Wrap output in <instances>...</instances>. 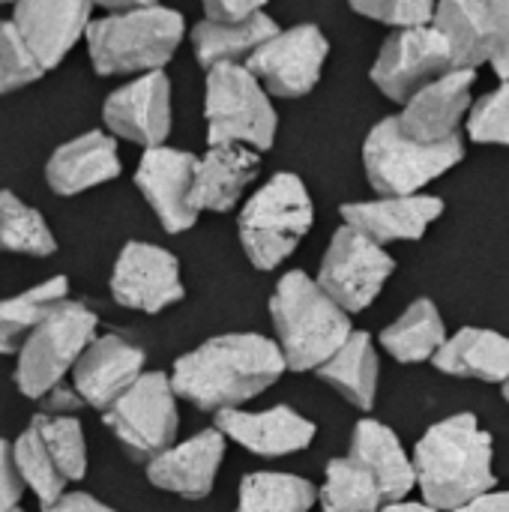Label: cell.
<instances>
[{"mask_svg":"<svg viewBox=\"0 0 509 512\" xmlns=\"http://www.w3.org/2000/svg\"><path fill=\"white\" fill-rule=\"evenodd\" d=\"M285 357L276 342L261 333H225L207 339L195 351L177 357L171 387L177 399L198 411H237L243 402L261 396L285 372Z\"/></svg>","mask_w":509,"mask_h":512,"instance_id":"cell-1","label":"cell"},{"mask_svg":"<svg viewBox=\"0 0 509 512\" xmlns=\"http://www.w3.org/2000/svg\"><path fill=\"white\" fill-rule=\"evenodd\" d=\"M504 399H507V402H509V381H507V384H504Z\"/></svg>","mask_w":509,"mask_h":512,"instance_id":"cell-45","label":"cell"},{"mask_svg":"<svg viewBox=\"0 0 509 512\" xmlns=\"http://www.w3.org/2000/svg\"><path fill=\"white\" fill-rule=\"evenodd\" d=\"M456 512H509V492H489Z\"/></svg>","mask_w":509,"mask_h":512,"instance_id":"cell-43","label":"cell"},{"mask_svg":"<svg viewBox=\"0 0 509 512\" xmlns=\"http://www.w3.org/2000/svg\"><path fill=\"white\" fill-rule=\"evenodd\" d=\"M441 372L456 378H477L492 384L509 381V339L498 330L465 327L447 339L432 360Z\"/></svg>","mask_w":509,"mask_h":512,"instance_id":"cell-25","label":"cell"},{"mask_svg":"<svg viewBox=\"0 0 509 512\" xmlns=\"http://www.w3.org/2000/svg\"><path fill=\"white\" fill-rule=\"evenodd\" d=\"M321 381L339 390L348 402L369 411L378 393V354L369 333H354L345 348L318 369Z\"/></svg>","mask_w":509,"mask_h":512,"instance_id":"cell-29","label":"cell"},{"mask_svg":"<svg viewBox=\"0 0 509 512\" xmlns=\"http://www.w3.org/2000/svg\"><path fill=\"white\" fill-rule=\"evenodd\" d=\"M0 252L30 258H48L57 252V240L45 216L9 189H0Z\"/></svg>","mask_w":509,"mask_h":512,"instance_id":"cell-32","label":"cell"},{"mask_svg":"<svg viewBox=\"0 0 509 512\" xmlns=\"http://www.w3.org/2000/svg\"><path fill=\"white\" fill-rule=\"evenodd\" d=\"M393 270L396 261L387 255L384 246L354 231L351 225H342L327 246L318 285L351 315L372 306Z\"/></svg>","mask_w":509,"mask_h":512,"instance_id":"cell-10","label":"cell"},{"mask_svg":"<svg viewBox=\"0 0 509 512\" xmlns=\"http://www.w3.org/2000/svg\"><path fill=\"white\" fill-rule=\"evenodd\" d=\"M270 312L291 372H318L354 336L348 312L303 270H291L279 279Z\"/></svg>","mask_w":509,"mask_h":512,"instance_id":"cell-4","label":"cell"},{"mask_svg":"<svg viewBox=\"0 0 509 512\" xmlns=\"http://www.w3.org/2000/svg\"><path fill=\"white\" fill-rule=\"evenodd\" d=\"M102 9L84 36L96 75H150L171 63L186 33L177 9L159 3H102Z\"/></svg>","mask_w":509,"mask_h":512,"instance_id":"cell-3","label":"cell"},{"mask_svg":"<svg viewBox=\"0 0 509 512\" xmlns=\"http://www.w3.org/2000/svg\"><path fill=\"white\" fill-rule=\"evenodd\" d=\"M474 81V69H453L417 90L399 114V126L405 129V135L423 144H444L459 138V123L471 108Z\"/></svg>","mask_w":509,"mask_h":512,"instance_id":"cell-18","label":"cell"},{"mask_svg":"<svg viewBox=\"0 0 509 512\" xmlns=\"http://www.w3.org/2000/svg\"><path fill=\"white\" fill-rule=\"evenodd\" d=\"M321 512H381L384 495L372 474L351 456L327 462L324 486L318 492Z\"/></svg>","mask_w":509,"mask_h":512,"instance_id":"cell-33","label":"cell"},{"mask_svg":"<svg viewBox=\"0 0 509 512\" xmlns=\"http://www.w3.org/2000/svg\"><path fill=\"white\" fill-rule=\"evenodd\" d=\"M123 162L117 153V138L93 129L63 141L45 162V183L60 198H75L114 177H120Z\"/></svg>","mask_w":509,"mask_h":512,"instance_id":"cell-19","label":"cell"},{"mask_svg":"<svg viewBox=\"0 0 509 512\" xmlns=\"http://www.w3.org/2000/svg\"><path fill=\"white\" fill-rule=\"evenodd\" d=\"M465 159L462 138L444 144H423L405 135L399 117H384L372 126L363 144V165L366 177L375 192L384 198H405L432 183L435 177L447 174Z\"/></svg>","mask_w":509,"mask_h":512,"instance_id":"cell-8","label":"cell"},{"mask_svg":"<svg viewBox=\"0 0 509 512\" xmlns=\"http://www.w3.org/2000/svg\"><path fill=\"white\" fill-rule=\"evenodd\" d=\"M12 512H24V510H21V507H18V510H12Z\"/></svg>","mask_w":509,"mask_h":512,"instance_id":"cell-46","label":"cell"},{"mask_svg":"<svg viewBox=\"0 0 509 512\" xmlns=\"http://www.w3.org/2000/svg\"><path fill=\"white\" fill-rule=\"evenodd\" d=\"M102 123L108 135L141 144L144 150L165 147L171 135V81L165 72L138 75L108 93L102 102Z\"/></svg>","mask_w":509,"mask_h":512,"instance_id":"cell-14","label":"cell"},{"mask_svg":"<svg viewBox=\"0 0 509 512\" xmlns=\"http://www.w3.org/2000/svg\"><path fill=\"white\" fill-rule=\"evenodd\" d=\"M261 171V156L249 147L240 144H222L210 147L195 168V183H192V204L198 213H228L243 189L258 177Z\"/></svg>","mask_w":509,"mask_h":512,"instance_id":"cell-23","label":"cell"},{"mask_svg":"<svg viewBox=\"0 0 509 512\" xmlns=\"http://www.w3.org/2000/svg\"><path fill=\"white\" fill-rule=\"evenodd\" d=\"M414 474L426 507L462 510L489 495L498 483L492 471V435L474 414H456L420 438L414 450Z\"/></svg>","mask_w":509,"mask_h":512,"instance_id":"cell-2","label":"cell"},{"mask_svg":"<svg viewBox=\"0 0 509 512\" xmlns=\"http://www.w3.org/2000/svg\"><path fill=\"white\" fill-rule=\"evenodd\" d=\"M468 135L477 144H504L509 147V81L486 93L468 117Z\"/></svg>","mask_w":509,"mask_h":512,"instance_id":"cell-37","label":"cell"},{"mask_svg":"<svg viewBox=\"0 0 509 512\" xmlns=\"http://www.w3.org/2000/svg\"><path fill=\"white\" fill-rule=\"evenodd\" d=\"M222 456H225V435L219 429H207L156 456L147 465V480L162 492L201 501L213 492L216 474L222 468Z\"/></svg>","mask_w":509,"mask_h":512,"instance_id":"cell-21","label":"cell"},{"mask_svg":"<svg viewBox=\"0 0 509 512\" xmlns=\"http://www.w3.org/2000/svg\"><path fill=\"white\" fill-rule=\"evenodd\" d=\"M12 24L45 72L57 69L87 36L93 3L87 0H21L12 6Z\"/></svg>","mask_w":509,"mask_h":512,"instance_id":"cell-16","label":"cell"},{"mask_svg":"<svg viewBox=\"0 0 509 512\" xmlns=\"http://www.w3.org/2000/svg\"><path fill=\"white\" fill-rule=\"evenodd\" d=\"M279 33V24L267 9L252 15L249 21L240 24H216V21H201L192 30V48L201 66L213 69L219 63H237L240 57H252L264 42H270Z\"/></svg>","mask_w":509,"mask_h":512,"instance_id":"cell-26","label":"cell"},{"mask_svg":"<svg viewBox=\"0 0 509 512\" xmlns=\"http://www.w3.org/2000/svg\"><path fill=\"white\" fill-rule=\"evenodd\" d=\"M102 423L138 462H153L174 447L180 414L171 375L144 372L129 393H123L105 414Z\"/></svg>","mask_w":509,"mask_h":512,"instance_id":"cell-9","label":"cell"},{"mask_svg":"<svg viewBox=\"0 0 509 512\" xmlns=\"http://www.w3.org/2000/svg\"><path fill=\"white\" fill-rule=\"evenodd\" d=\"M195 168L198 156L174 147H153L138 159L135 186L168 234H183L198 222V210L192 204Z\"/></svg>","mask_w":509,"mask_h":512,"instance_id":"cell-15","label":"cell"},{"mask_svg":"<svg viewBox=\"0 0 509 512\" xmlns=\"http://www.w3.org/2000/svg\"><path fill=\"white\" fill-rule=\"evenodd\" d=\"M381 512H438L432 510V507H426V504H390L387 510Z\"/></svg>","mask_w":509,"mask_h":512,"instance_id":"cell-44","label":"cell"},{"mask_svg":"<svg viewBox=\"0 0 509 512\" xmlns=\"http://www.w3.org/2000/svg\"><path fill=\"white\" fill-rule=\"evenodd\" d=\"M264 6L255 0H207L204 3V18L216 24H240L258 15Z\"/></svg>","mask_w":509,"mask_h":512,"instance_id":"cell-41","label":"cell"},{"mask_svg":"<svg viewBox=\"0 0 509 512\" xmlns=\"http://www.w3.org/2000/svg\"><path fill=\"white\" fill-rule=\"evenodd\" d=\"M216 429L234 444L246 447L261 459H282L306 450L315 441L318 426L297 414L288 405H276L270 411H219Z\"/></svg>","mask_w":509,"mask_h":512,"instance_id":"cell-20","label":"cell"},{"mask_svg":"<svg viewBox=\"0 0 509 512\" xmlns=\"http://www.w3.org/2000/svg\"><path fill=\"white\" fill-rule=\"evenodd\" d=\"M351 9L363 18L390 24L396 30H417L435 24L438 6L426 0H363V3H351Z\"/></svg>","mask_w":509,"mask_h":512,"instance_id":"cell-38","label":"cell"},{"mask_svg":"<svg viewBox=\"0 0 509 512\" xmlns=\"http://www.w3.org/2000/svg\"><path fill=\"white\" fill-rule=\"evenodd\" d=\"M318 501V492L309 480L297 474L258 471L243 477L237 512H309Z\"/></svg>","mask_w":509,"mask_h":512,"instance_id":"cell-31","label":"cell"},{"mask_svg":"<svg viewBox=\"0 0 509 512\" xmlns=\"http://www.w3.org/2000/svg\"><path fill=\"white\" fill-rule=\"evenodd\" d=\"M144 360L147 354L135 342L117 333L96 336L69 375L72 390L81 399V405L105 414L144 375Z\"/></svg>","mask_w":509,"mask_h":512,"instance_id":"cell-17","label":"cell"},{"mask_svg":"<svg viewBox=\"0 0 509 512\" xmlns=\"http://www.w3.org/2000/svg\"><path fill=\"white\" fill-rule=\"evenodd\" d=\"M108 288L114 303L144 315H159L186 297L177 255L141 240H129L120 249Z\"/></svg>","mask_w":509,"mask_h":512,"instance_id":"cell-12","label":"cell"},{"mask_svg":"<svg viewBox=\"0 0 509 512\" xmlns=\"http://www.w3.org/2000/svg\"><path fill=\"white\" fill-rule=\"evenodd\" d=\"M207 144H252L270 150L276 141L279 117L264 84L243 63H219L207 69L204 93Z\"/></svg>","mask_w":509,"mask_h":512,"instance_id":"cell-7","label":"cell"},{"mask_svg":"<svg viewBox=\"0 0 509 512\" xmlns=\"http://www.w3.org/2000/svg\"><path fill=\"white\" fill-rule=\"evenodd\" d=\"M42 75L45 69L33 57L27 42L21 39L12 18H0V96L24 90Z\"/></svg>","mask_w":509,"mask_h":512,"instance_id":"cell-36","label":"cell"},{"mask_svg":"<svg viewBox=\"0 0 509 512\" xmlns=\"http://www.w3.org/2000/svg\"><path fill=\"white\" fill-rule=\"evenodd\" d=\"M330 54V42L315 24H297L291 30H279L270 42H264L249 60V72L282 99L306 96L324 69Z\"/></svg>","mask_w":509,"mask_h":512,"instance_id":"cell-13","label":"cell"},{"mask_svg":"<svg viewBox=\"0 0 509 512\" xmlns=\"http://www.w3.org/2000/svg\"><path fill=\"white\" fill-rule=\"evenodd\" d=\"M444 213V201L432 195H405V198H378L345 204V225L366 234L378 246L420 240L426 228Z\"/></svg>","mask_w":509,"mask_h":512,"instance_id":"cell-22","label":"cell"},{"mask_svg":"<svg viewBox=\"0 0 509 512\" xmlns=\"http://www.w3.org/2000/svg\"><path fill=\"white\" fill-rule=\"evenodd\" d=\"M483 18L489 33V63L509 81V0H483Z\"/></svg>","mask_w":509,"mask_h":512,"instance_id":"cell-39","label":"cell"},{"mask_svg":"<svg viewBox=\"0 0 509 512\" xmlns=\"http://www.w3.org/2000/svg\"><path fill=\"white\" fill-rule=\"evenodd\" d=\"M315 222L306 183L297 174H276L261 186L237 219L240 243L258 270H273L300 246Z\"/></svg>","mask_w":509,"mask_h":512,"instance_id":"cell-6","label":"cell"},{"mask_svg":"<svg viewBox=\"0 0 509 512\" xmlns=\"http://www.w3.org/2000/svg\"><path fill=\"white\" fill-rule=\"evenodd\" d=\"M99 318L78 300H63L48 318L27 336L15 354L12 381L24 399L45 402L72 375L84 351L99 336Z\"/></svg>","mask_w":509,"mask_h":512,"instance_id":"cell-5","label":"cell"},{"mask_svg":"<svg viewBox=\"0 0 509 512\" xmlns=\"http://www.w3.org/2000/svg\"><path fill=\"white\" fill-rule=\"evenodd\" d=\"M30 429L42 438L54 465L60 468L66 483H78L87 474V441L84 426L72 414H45L39 411L30 420Z\"/></svg>","mask_w":509,"mask_h":512,"instance_id":"cell-34","label":"cell"},{"mask_svg":"<svg viewBox=\"0 0 509 512\" xmlns=\"http://www.w3.org/2000/svg\"><path fill=\"white\" fill-rule=\"evenodd\" d=\"M12 456H15V468H18L24 489H30L36 495L42 510L57 504L66 495V480H63L60 468L54 465L42 438L30 426L12 441Z\"/></svg>","mask_w":509,"mask_h":512,"instance_id":"cell-35","label":"cell"},{"mask_svg":"<svg viewBox=\"0 0 509 512\" xmlns=\"http://www.w3.org/2000/svg\"><path fill=\"white\" fill-rule=\"evenodd\" d=\"M435 27L450 45L453 69H477L489 63V33L483 0H447L435 9Z\"/></svg>","mask_w":509,"mask_h":512,"instance_id":"cell-30","label":"cell"},{"mask_svg":"<svg viewBox=\"0 0 509 512\" xmlns=\"http://www.w3.org/2000/svg\"><path fill=\"white\" fill-rule=\"evenodd\" d=\"M348 456L372 474L387 504H405V498L417 486L414 459H408L396 432L378 420H360L354 426Z\"/></svg>","mask_w":509,"mask_h":512,"instance_id":"cell-24","label":"cell"},{"mask_svg":"<svg viewBox=\"0 0 509 512\" xmlns=\"http://www.w3.org/2000/svg\"><path fill=\"white\" fill-rule=\"evenodd\" d=\"M21 498H24V483L15 468L12 441L0 438V512L18 510Z\"/></svg>","mask_w":509,"mask_h":512,"instance_id":"cell-40","label":"cell"},{"mask_svg":"<svg viewBox=\"0 0 509 512\" xmlns=\"http://www.w3.org/2000/svg\"><path fill=\"white\" fill-rule=\"evenodd\" d=\"M447 327L438 306L429 297L414 300L399 321L384 327L381 345L399 363H426L447 345Z\"/></svg>","mask_w":509,"mask_h":512,"instance_id":"cell-27","label":"cell"},{"mask_svg":"<svg viewBox=\"0 0 509 512\" xmlns=\"http://www.w3.org/2000/svg\"><path fill=\"white\" fill-rule=\"evenodd\" d=\"M69 300V279L51 276L15 297L0 300V357H15L27 336L48 318L54 306Z\"/></svg>","mask_w":509,"mask_h":512,"instance_id":"cell-28","label":"cell"},{"mask_svg":"<svg viewBox=\"0 0 509 512\" xmlns=\"http://www.w3.org/2000/svg\"><path fill=\"white\" fill-rule=\"evenodd\" d=\"M447 72H453V54L441 30L432 24L417 30H396L381 45V54L372 66V81L387 99L408 102L417 90Z\"/></svg>","mask_w":509,"mask_h":512,"instance_id":"cell-11","label":"cell"},{"mask_svg":"<svg viewBox=\"0 0 509 512\" xmlns=\"http://www.w3.org/2000/svg\"><path fill=\"white\" fill-rule=\"evenodd\" d=\"M42 512H117L108 504H102L99 498L87 495V492H66L57 504L45 507Z\"/></svg>","mask_w":509,"mask_h":512,"instance_id":"cell-42","label":"cell"}]
</instances>
